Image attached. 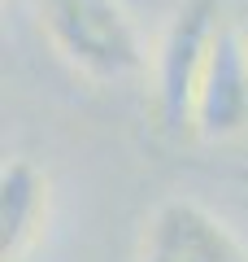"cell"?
Instances as JSON below:
<instances>
[{
	"instance_id": "obj_1",
	"label": "cell",
	"mask_w": 248,
	"mask_h": 262,
	"mask_svg": "<svg viewBox=\"0 0 248 262\" xmlns=\"http://www.w3.org/2000/svg\"><path fill=\"white\" fill-rule=\"evenodd\" d=\"M44 39L74 75L92 83H127L148 70L139 27L122 0H27Z\"/></svg>"
},
{
	"instance_id": "obj_4",
	"label": "cell",
	"mask_w": 248,
	"mask_h": 262,
	"mask_svg": "<svg viewBox=\"0 0 248 262\" xmlns=\"http://www.w3.org/2000/svg\"><path fill=\"white\" fill-rule=\"evenodd\" d=\"M248 131V39L244 27L222 22L192 105V136L201 144H227Z\"/></svg>"
},
{
	"instance_id": "obj_6",
	"label": "cell",
	"mask_w": 248,
	"mask_h": 262,
	"mask_svg": "<svg viewBox=\"0 0 248 262\" xmlns=\"http://www.w3.org/2000/svg\"><path fill=\"white\" fill-rule=\"evenodd\" d=\"M244 39H248V27H244Z\"/></svg>"
},
{
	"instance_id": "obj_5",
	"label": "cell",
	"mask_w": 248,
	"mask_h": 262,
	"mask_svg": "<svg viewBox=\"0 0 248 262\" xmlns=\"http://www.w3.org/2000/svg\"><path fill=\"white\" fill-rule=\"evenodd\" d=\"M48 223V175L31 158L0 166V262H27Z\"/></svg>"
},
{
	"instance_id": "obj_3",
	"label": "cell",
	"mask_w": 248,
	"mask_h": 262,
	"mask_svg": "<svg viewBox=\"0 0 248 262\" xmlns=\"http://www.w3.org/2000/svg\"><path fill=\"white\" fill-rule=\"evenodd\" d=\"M139 262H248V249L209 206L170 196L144 223Z\"/></svg>"
},
{
	"instance_id": "obj_2",
	"label": "cell",
	"mask_w": 248,
	"mask_h": 262,
	"mask_svg": "<svg viewBox=\"0 0 248 262\" xmlns=\"http://www.w3.org/2000/svg\"><path fill=\"white\" fill-rule=\"evenodd\" d=\"M222 22V0H183L165 22L153 53V101L165 131H192V105Z\"/></svg>"
}]
</instances>
